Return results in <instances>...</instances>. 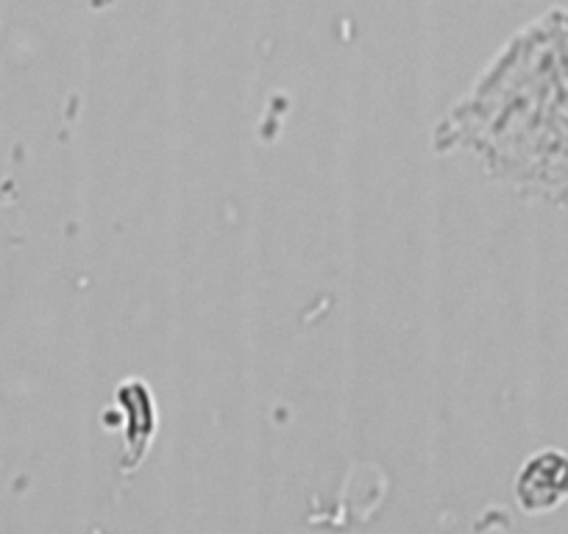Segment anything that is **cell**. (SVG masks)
Wrapping results in <instances>:
<instances>
[{
	"instance_id": "cell-1",
	"label": "cell",
	"mask_w": 568,
	"mask_h": 534,
	"mask_svg": "<svg viewBox=\"0 0 568 534\" xmlns=\"http://www.w3.org/2000/svg\"><path fill=\"white\" fill-rule=\"evenodd\" d=\"M438 154L466 151L496 182L568 204V12L555 9L505 42L433 134Z\"/></svg>"
},
{
	"instance_id": "cell-2",
	"label": "cell",
	"mask_w": 568,
	"mask_h": 534,
	"mask_svg": "<svg viewBox=\"0 0 568 534\" xmlns=\"http://www.w3.org/2000/svg\"><path fill=\"white\" fill-rule=\"evenodd\" d=\"M516 499L529 515L557 510L568 499V456L551 449L529 456L518 471Z\"/></svg>"
}]
</instances>
